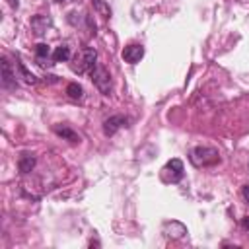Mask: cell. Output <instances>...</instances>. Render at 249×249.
<instances>
[{
	"label": "cell",
	"instance_id": "obj_19",
	"mask_svg": "<svg viewBox=\"0 0 249 249\" xmlns=\"http://www.w3.org/2000/svg\"><path fill=\"white\" fill-rule=\"evenodd\" d=\"M8 4H10V8H14V10H18L19 8V2L18 0H6Z\"/></svg>",
	"mask_w": 249,
	"mask_h": 249
},
{
	"label": "cell",
	"instance_id": "obj_11",
	"mask_svg": "<svg viewBox=\"0 0 249 249\" xmlns=\"http://www.w3.org/2000/svg\"><path fill=\"white\" fill-rule=\"evenodd\" d=\"M33 167H35V156L29 154V152H23V154L19 156V160H18V169H19V173H29Z\"/></svg>",
	"mask_w": 249,
	"mask_h": 249
},
{
	"label": "cell",
	"instance_id": "obj_18",
	"mask_svg": "<svg viewBox=\"0 0 249 249\" xmlns=\"http://www.w3.org/2000/svg\"><path fill=\"white\" fill-rule=\"evenodd\" d=\"M241 228H243V230H249V216H245V218L241 220Z\"/></svg>",
	"mask_w": 249,
	"mask_h": 249
},
{
	"label": "cell",
	"instance_id": "obj_1",
	"mask_svg": "<svg viewBox=\"0 0 249 249\" xmlns=\"http://www.w3.org/2000/svg\"><path fill=\"white\" fill-rule=\"evenodd\" d=\"M189 160L195 167H208V165H214L220 161V154L216 148H210V146H196L191 150L189 154Z\"/></svg>",
	"mask_w": 249,
	"mask_h": 249
},
{
	"label": "cell",
	"instance_id": "obj_2",
	"mask_svg": "<svg viewBox=\"0 0 249 249\" xmlns=\"http://www.w3.org/2000/svg\"><path fill=\"white\" fill-rule=\"evenodd\" d=\"M97 53H95V49L93 47H84L74 58H72V70L76 72V74H84V72H88V70H91L97 62Z\"/></svg>",
	"mask_w": 249,
	"mask_h": 249
},
{
	"label": "cell",
	"instance_id": "obj_12",
	"mask_svg": "<svg viewBox=\"0 0 249 249\" xmlns=\"http://www.w3.org/2000/svg\"><path fill=\"white\" fill-rule=\"evenodd\" d=\"M49 56H53L51 47L45 45V43H39V45L35 47V58H37V62H39L41 66H45V60H49Z\"/></svg>",
	"mask_w": 249,
	"mask_h": 249
},
{
	"label": "cell",
	"instance_id": "obj_20",
	"mask_svg": "<svg viewBox=\"0 0 249 249\" xmlns=\"http://www.w3.org/2000/svg\"><path fill=\"white\" fill-rule=\"evenodd\" d=\"M54 2H72V0H54Z\"/></svg>",
	"mask_w": 249,
	"mask_h": 249
},
{
	"label": "cell",
	"instance_id": "obj_7",
	"mask_svg": "<svg viewBox=\"0 0 249 249\" xmlns=\"http://www.w3.org/2000/svg\"><path fill=\"white\" fill-rule=\"evenodd\" d=\"M2 86L6 89L16 88V72H14V68H12V64L8 62L6 56H2Z\"/></svg>",
	"mask_w": 249,
	"mask_h": 249
},
{
	"label": "cell",
	"instance_id": "obj_14",
	"mask_svg": "<svg viewBox=\"0 0 249 249\" xmlns=\"http://www.w3.org/2000/svg\"><path fill=\"white\" fill-rule=\"evenodd\" d=\"M16 66H18V70H19V76L25 80V84H35V82H37V78H35V76L25 68V64L19 60V56L16 58Z\"/></svg>",
	"mask_w": 249,
	"mask_h": 249
},
{
	"label": "cell",
	"instance_id": "obj_3",
	"mask_svg": "<svg viewBox=\"0 0 249 249\" xmlns=\"http://www.w3.org/2000/svg\"><path fill=\"white\" fill-rule=\"evenodd\" d=\"M89 76H91V82L93 86L103 93V95H109L111 93V74L107 72V68L103 64H95L91 70H89Z\"/></svg>",
	"mask_w": 249,
	"mask_h": 249
},
{
	"label": "cell",
	"instance_id": "obj_9",
	"mask_svg": "<svg viewBox=\"0 0 249 249\" xmlns=\"http://www.w3.org/2000/svg\"><path fill=\"white\" fill-rule=\"evenodd\" d=\"M49 27H51V19H49L47 16H35V18L31 19V29H33V33L39 35V37L45 35Z\"/></svg>",
	"mask_w": 249,
	"mask_h": 249
},
{
	"label": "cell",
	"instance_id": "obj_15",
	"mask_svg": "<svg viewBox=\"0 0 249 249\" xmlns=\"http://www.w3.org/2000/svg\"><path fill=\"white\" fill-rule=\"evenodd\" d=\"M66 95H68L70 99H82L84 89H82V86H80V84L72 82V84H68V88H66Z\"/></svg>",
	"mask_w": 249,
	"mask_h": 249
},
{
	"label": "cell",
	"instance_id": "obj_10",
	"mask_svg": "<svg viewBox=\"0 0 249 249\" xmlns=\"http://www.w3.org/2000/svg\"><path fill=\"white\" fill-rule=\"evenodd\" d=\"M53 130H54L60 138L68 140V142H74V144H76V142H80V136H78V134H76L68 124H54V126H53Z\"/></svg>",
	"mask_w": 249,
	"mask_h": 249
},
{
	"label": "cell",
	"instance_id": "obj_8",
	"mask_svg": "<svg viewBox=\"0 0 249 249\" xmlns=\"http://www.w3.org/2000/svg\"><path fill=\"white\" fill-rule=\"evenodd\" d=\"M163 233H165L167 237L179 239V237H183V235L187 233V228H185L181 222L171 220V222H165V224H163Z\"/></svg>",
	"mask_w": 249,
	"mask_h": 249
},
{
	"label": "cell",
	"instance_id": "obj_17",
	"mask_svg": "<svg viewBox=\"0 0 249 249\" xmlns=\"http://www.w3.org/2000/svg\"><path fill=\"white\" fill-rule=\"evenodd\" d=\"M241 195H243V198H245L247 204H249V185H245V187L241 189Z\"/></svg>",
	"mask_w": 249,
	"mask_h": 249
},
{
	"label": "cell",
	"instance_id": "obj_4",
	"mask_svg": "<svg viewBox=\"0 0 249 249\" xmlns=\"http://www.w3.org/2000/svg\"><path fill=\"white\" fill-rule=\"evenodd\" d=\"M161 171H163L165 181H171V183L181 181V179H183V175H185V173H183V171H185V169H183V161H181V160H177V158L169 160Z\"/></svg>",
	"mask_w": 249,
	"mask_h": 249
},
{
	"label": "cell",
	"instance_id": "obj_16",
	"mask_svg": "<svg viewBox=\"0 0 249 249\" xmlns=\"http://www.w3.org/2000/svg\"><path fill=\"white\" fill-rule=\"evenodd\" d=\"M91 4H93V8H95L101 16H105V18H109V16H111V8H109L103 0H91Z\"/></svg>",
	"mask_w": 249,
	"mask_h": 249
},
{
	"label": "cell",
	"instance_id": "obj_6",
	"mask_svg": "<svg viewBox=\"0 0 249 249\" xmlns=\"http://www.w3.org/2000/svg\"><path fill=\"white\" fill-rule=\"evenodd\" d=\"M128 123V119L124 117V115H113V117H109V119H105L103 121V132H105V136H113L121 126H124Z\"/></svg>",
	"mask_w": 249,
	"mask_h": 249
},
{
	"label": "cell",
	"instance_id": "obj_5",
	"mask_svg": "<svg viewBox=\"0 0 249 249\" xmlns=\"http://www.w3.org/2000/svg\"><path fill=\"white\" fill-rule=\"evenodd\" d=\"M144 56V47L140 43H130L123 49V60L128 64H136L140 62V58Z\"/></svg>",
	"mask_w": 249,
	"mask_h": 249
},
{
	"label": "cell",
	"instance_id": "obj_13",
	"mask_svg": "<svg viewBox=\"0 0 249 249\" xmlns=\"http://www.w3.org/2000/svg\"><path fill=\"white\" fill-rule=\"evenodd\" d=\"M53 62H66L70 60V47L68 45H60L53 51V56H51Z\"/></svg>",
	"mask_w": 249,
	"mask_h": 249
}]
</instances>
